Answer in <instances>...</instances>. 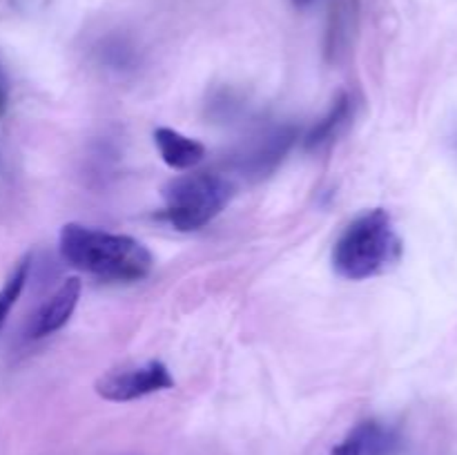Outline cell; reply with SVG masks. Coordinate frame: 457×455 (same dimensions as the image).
<instances>
[{
  "label": "cell",
  "mask_w": 457,
  "mask_h": 455,
  "mask_svg": "<svg viewBox=\"0 0 457 455\" xmlns=\"http://www.w3.org/2000/svg\"><path fill=\"white\" fill-rule=\"evenodd\" d=\"M4 105H7V94H0V114L4 112Z\"/></svg>",
  "instance_id": "15"
},
{
  "label": "cell",
  "mask_w": 457,
  "mask_h": 455,
  "mask_svg": "<svg viewBox=\"0 0 457 455\" xmlns=\"http://www.w3.org/2000/svg\"><path fill=\"white\" fill-rule=\"evenodd\" d=\"M98 56H101L103 65H107L114 71H128L137 67V49L129 40H125L123 36H110L101 43L98 49Z\"/></svg>",
  "instance_id": "11"
},
{
  "label": "cell",
  "mask_w": 457,
  "mask_h": 455,
  "mask_svg": "<svg viewBox=\"0 0 457 455\" xmlns=\"http://www.w3.org/2000/svg\"><path fill=\"white\" fill-rule=\"evenodd\" d=\"M293 3H295V4H297V7H299V9H303V7H308V4H311V3H312V0H293Z\"/></svg>",
  "instance_id": "16"
},
{
  "label": "cell",
  "mask_w": 457,
  "mask_h": 455,
  "mask_svg": "<svg viewBox=\"0 0 457 455\" xmlns=\"http://www.w3.org/2000/svg\"><path fill=\"white\" fill-rule=\"evenodd\" d=\"M80 290H83V284H80L79 277H70V279L62 281V284L58 285L56 293L43 303L38 315L34 317V324H31L29 328V337L43 339L54 335L56 330H61L62 326L70 321V317L74 315L76 306H79Z\"/></svg>",
  "instance_id": "7"
},
{
  "label": "cell",
  "mask_w": 457,
  "mask_h": 455,
  "mask_svg": "<svg viewBox=\"0 0 457 455\" xmlns=\"http://www.w3.org/2000/svg\"><path fill=\"white\" fill-rule=\"evenodd\" d=\"M400 433L379 419H364L330 451V455H397Z\"/></svg>",
  "instance_id": "6"
},
{
  "label": "cell",
  "mask_w": 457,
  "mask_h": 455,
  "mask_svg": "<svg viewBox=\"0 0 457 455\" xmlns=\"http://www.w3.org/2000/svg\"><path fill=\"white\" fill-rule=\"evenodd\" d=\"M154 143L159 147L161 159L172 170H190L199 165L205 156V145L196 138L186 136L170 128L154 129Z\"/></svg>",
  "instance_id": "9"
},
{
  "label": "cell",
  "mask_w": 457,
  "mask_h": 455,
  "mask_svg": "<svg viewBox=\"0 0 457 455\" xmlns=\"http://www.w3.org/2000/svg\"><path fill=\"white\" fill-rule=\"evenodd\" d=\"M29 268H31V257L27 254V257H22L21 261L16 263V268L12 270L9 279L4 281L3 290H0V330H3V326H4V321H7L12 308L16 306L22 288H25L27 277H29Z\"/></svg>",
  "instance_id": "12"
},
{
  "label": "cell",
  "mask_w": 457,
  "mask_h": 455,
  "mask_svg": "<svg viewBox=\"0 0 457 455\" xmlns=\"http://www.w3.org/2000/svg\"><path fill=\"white\" fill-rule=\"evenodd\" d=\"M351 29V7L348 0H333L328 12V27H326V56L328 61H337L344 52Z\"/></svg>",
  "instance_id": "10"
},
{
  "label": "cell",
  "mask_w": 457,
  "mask_h": 455,
  "mask_svg": "<svg viewBox=\"0 0 457 455\" xmlns=\"http://www.w3.org/2000/svg\"><path fill=\"white\" fill-rule=\"evenodd\" d=\"M297 138L299 128L295 123H281L262 129L237 154V168L250 178L270 177L284 163L286 154L293 150Z\"/></svg>",
  "instance_id": "4"
},
{
  "label": "cell",
  "mask_w": 457,
  "mask_h": 455,
  "mask_svg": "<svg viewBox=\"0 0 457 455\" xmlns=\"http://www.w3.org/2000/svg\"><path fill=\"white\" fill-rule=\"evenodd\" d=\"M172 386L174 377L163 361H147L145 366H137V368L110 370L94 384L98 395L107 401L141 400V397L168 391Z\"/></svg>",
  "instance_id": "5"
},
{
  "label": "cell",
  "mask_w": 457,
  "mask_h": 455,
  "mask_svg": "<svg viewBox=\"0 0 457 455\" xmlns=\"http://www.w3.org/2000/svg\"><path fill=\"white\" fill-rule=\"evenodd\" d=\"M61 257L71 268L105 281H141L154 266V257L138 239L67 223L61 230Z\"/></svg>",
  "instance_id": "1"
},
{
  "label": "cell",
  "mask_w": 457,
  "mask_h": 455,
  "mask_svg": "<svg viewBox=\"0 0 457 455\" xmlns=\"http://www.w3.org/2000/svg\"><path fill=\"white\" fill-rule=\"evenodd\" d=\"M230 196L232 183L219 174H181L163 186L165 210H161L159 219L181 232L199 230L226 208Z\"/></svg>",
  "instance_id": "3"
},
{
  "label": "cell",
  "mask_w": 457,
  "mask_h": 455,
  "mask_svg": "<svg viewBox=\"0 0 457 455\" xmlns=\"http://www.w3.org/2000/svg\"><path fill=\"white\" fill-rule=\"evenodd\" d=\"M237 107H239V101H237V98H235V94L226 92V89H223V92L219 94V96L214 98L212 103H210V110H212V116H219V119H226V116H232L237 112Z\"/></svg>",
  "instance_id": "13"
},
{
  "label": "cell",
  "mask_w": 457,
  "mask_h": 455,
  "mask_svg": "<svg viewBox=\"0 0 457 455\" xmlns=\"http://www.w3.org/2000/svg\"><path fill=\"white\" fill-rule=\"evenodd\" d=\"M0 94H7V74H4L3 61H0Z\"/></svg>",
  "instance_id": "14"
},
{
  "label": "cell",
  "mask_w": 457,
  "mask_h": 455,
  "mask_svg": "<svg viewBox=\"0 0 457 455\" xmlns=\"http://www.w3.org/2000/svg\"><path fill=\"white\" fill-rule=\"evenodd\" d=\"M400 257L402 239L393 228L391 214L373 208L353 219L339 235L333 248V268L344 279L364 281L382 275Z\"/></svg>",
  "instance_id": "2"
},
{
  "label": "cell",
  "mask_w": 457,
  "mask_h": 455,
  "mask_svg": "<svg viewBox=\"0 0 457 455\" xmlns=\"http://www.w3.org/2000/svg\"><path fill=\"white\" fill-rule=\"evenodd\" d=\"M353 116V98L348 92H339L335 96V101L330 103L328 112L317 120L311 128V132L303 136V150L306 152H320L326 145L335 141L339 134L344 132V128L348 125Z\"/></svg>",
  "instance_id": "8"
}]
</instances>
